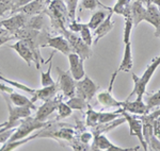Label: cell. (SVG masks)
Listing matches in <instances>:
<instances>
[{
    "label": "cell",
    "instance_id": "obj_1",
    "mask_svg": "<svg viewBox=\"0 0 160 151\" xmlns=\"http://www.w3.org/2000/svg\"><path fill=\"white\" fill-rule=\"evenodd\" d=\"M159 66H160V54L152 60L151 64L146 67V69L144 70V73H142L141 77H138L137 75H135V73H132L133 89L131 91L128 99H129L130 97L135 96V95H136V99H139V100L143 99L144 94L146 93V86H148L152 77L154 76V73H156L157 68H158Z\"/></svg>",
    "mask_w": 160,
    "mask_h": 151
},
{
    "label": "cell",
    "instance_id": "obj_2",
    "mask_svg": "<svg viewBox=\"0 0 160 151\" xmlns=\"http://www.w3.org/2000/svg\"><path fill=\"white\" fill-rule=\"evenodd\" d=\"M50 18V24L56 30L62 32L66 29V22L69 21L68 10L64 0H51L45 11Z\"/></svg>",
    "mask_w": 160,
    "mask_h": 151
},
{
    "label": "cell",
    "instance_id": "obj_3",
    "mask_svg": "<svg viewBox=\"0 0 160 151\" xmlns=\"http://www.w3.org/2000/svg\"><path fill=\"white\" fill-rule=\"evenodd\" d=\"M2 97L4 98V100L7 102L8 110H9V119H8L7 126L3 128L4 130L11 129V128H16L19 126V124L22 122L20 119H24L26 117H29L31 115V111H33L32 109H30L29 106H14L12 103L11 100L9 98V95L6 93H1Z\"/></svg>",
    "mask_w": 160,
    "mask_h": 151
},
{
    "label": "cell",
    "instance_id": "obj_4",
    "mask_svg": "<svg viewBox=\"0 0 160 151\" xmlns=\"http://www.w3.org/2000/svg\"><path fill=\"white\" fill-rule=\"evenodd\" d=\"M48 125H49L48 122L41 121V120L37 119L35 117H26V118H24V120H22L19 126L16 128L15 132L13 133V135L10 137V139L8 142L25 139V137L29 136L31 133L35 131V130L45 129Z\"/></svg>",
    "mask_w": 160,
    "mask_h": 151
},
{
    "label": "cell",
    "instance_id": "obj_5",
    "mask_svg": "<svg viewBox=\"0 0 160 151\" xmlns=\"http://www.w3.org/2000/svg\"><path fill=\"white\" fill-rule=\"evenodd\" d=\"M61 33H62V35H64V37H65L66 40H68V42L69 43L72 52L77 53V54L81 59H83L84 61L92 57L93 51L91 48H90L91 46L87 45L86 43L83 42V40L80 37V35H78V33H74V32L69 31L68 29H64Z\"/></svg>",
    "mask_w": 160,
    "mask_h": 151
},
{
    "label": "cell",
    "instance_id": "obj_6",
    "mask_svg": "<svg viewBox=\"0 0 160 151\" xmlns=\"http://www.w3.org/2000/svg\"><path fill=\"white\" fill-rule=\"evenodd\" d=\"M120 113L125 117L126 121H127L128 126H129V135L130 136H136L138 137L139 142L141 143V146L143 147L144 150H148V144H146L145 139L143 136V120L142 118H139L136 115H132L131 113L124 111L122 107H120Z\"/></svg>",
    "mask_w": 160,
    "mask_h": 151
},
{
    "label": "cell",
    "instance_id": "obj_7",
    "mask_svg": "<svg viewBox=\"0 0 160 151\" xmlns=\"http://www.w3.org/2000/svg\"><path fill=\"white\" fill-rule=\"evenodd\" d=\"M57 73H58L59 76V81L57 83H58L60 91L63 93V96L68 97V98H71V97L75 96L77 81L72 76L71 71L62 70L60 67H57Z\"/></svg>",
    "mask_w": 160,
    "mask_h": 151
},
{
    "label": "cell",
    "instance_id": "obj_8",
    "mask_svg": "<svg viewBox=\"0 0 160 151\" xmlns=\"http://www.w3.org/2000/svg\"><path fill=\"white\" fill-rule=\"evenodd\" d=\"M98 88V85L86 75L81 80H78L76 82V93H75V95L86 99L89 102L96 95Z\"/></svg>",
    "mask_w": 160,
    "mask_h": 151
},
{
    "label": "cell",
    "instance_id": "obj_9",
    "mask_svg": "<svg viewBox=\"0 0 160 151\" xmlns=\"http://www.w3.org/2000/svg\"><path fill=\"white\" fill-rule=\"evenodd\" d=\"M118 71L115 70L114 73H112V77H111V81L109 84V88L106 89V91H102L100 93L97 94V100L100 104H102L104 107H122V103L123 101H118L113 97L112 95V89H113V83H114L115 77L118 75Z\"/></svg>",
    "mask_w": 160,
    "mask_h": 151
},
{
    "label": "cell",
    "instance_id": "obj_10",
    "mask_svg": "<svg viewBox=\"0 0 160 151\" xmlns=\"http://www.w3.org/2000/svg\"><path fill=\"white\" fill-rule=\"evenodd\" d=\"M92 149L93 150H106V151H125V150H138L139 147L136 148H121L118 146L114 145L113 143H111L108 137L106 136L104 133H99V134L94 135V139L92 143Z\"/></svg>",
    "mask_w": 160,
    "mask_h": 151
},
{
    "label": "cell",
    "instance_id": "obj_11",
    "mask_svg": "<svg viewBox=\"0 0 160 151\" xmlns=\"http://www.w3.org/2000/svg\"><path fill=\"white\" fill-rule=\"evenodd\" d=\"M28 18H29L28 15H26L22 12H18L13 14V16H11L10 18L1 20V25L3 26V28L10 34L13 35V33L15 31L25 27L28 21Z\"/></svg>",
    "mask_w": 160,
    "mask_h": 151
},
{
    "label": "cell",
    "instance_id": "obj_12",
    "mask_svg": "<svg viewBox=\"0 0 160 151\" xmlns=\"http://www.w3.org/2000/svg\"><path fill=\"white\" fill-rule=\"evenodd\" d=\"M64 96H58L49 99L47 101H44V103L38 109L37 114H35V118L41 120V121H45L46 119L49 117V115H51L53 112L58 109L59 103L62 101V98Z\"/></svg>",
    "mask_w": 160,
    "mask_h": 151
},
{
    "label": "cell",
    "instance_id": "obj_13",
    "mask_svg": "<svg viewBox=\"0 0 160 151\" xmlns=\"http://www.w3.org/2000/svg\"><path fill=\"white\" fill-rule=\"evenodd\" d=\"M45 47H51L55 50L60 51L63 55L68 57L69 53L72 52L71 46L68 42L64 35H57V36H48L46 38L45 43L42 45V48Z\"/></svg>",
    "mask_w": 160,
    "mask_h": 151
},
{
    "label": "cell",
    "instance_id": "obj_14",
    "mask_svg": "<svg viewBox=\"0 0 160 151\" xmlns=\"http://www.w3.org/2000/svg\"><path fill=\"white\" fill-rule=\"evenodd\" d=\"M68 62H69V71H71L72 76L76 81L81 80L84 76H86V71H84V60L79 57L77 53L71 52L68 55Z\"/></svg>",
    "mask_w": 160,
    "mask_h": 151
},
{
    "label": "cell",
    "instance_id": "obj_15",
    "mask_svg": "<svg viewBox=\"0 0 160 151\" xmlns=\"http://www.w3.org/2000/svg\"><path fill=\"white\" fill-rule=\"evenodd\" d=\"M9 47L15 50V52L27 63L28 66H31L32 63L34 62V53H33L29 44L25 40H18L13 45H10Z\"/></svg>",
    "mask_w": 160,
    "mask_h": 151
},
{
    "label": "cell",
    "instance_id": "obj_16",
    "mask_svg": "<svg viewBox=\"0 0 160 151\" xmlns=\"http://www.w3.org/2000/svg\"><path fill=\"white\" fill-rule=\"evenodd\" d=\"M143 120V136L145 139L148 147L151 148L152 150H160V139L155 135L154 133V126L153 121L148 119H145L142 117Z\"/></svg>",
    "mask_w": 160,
    "mask_h": 151
},
{
    "label": "cell",
    "instance_id": "obj_17",
    "mask_svg": "<svg viewBox=\"0 0 160 151\" xmlns=\"http://www.w3.org/2000/svg\"><path fill=\"white\" fill-rule=\"evenodd\" d=\"M113 14H114V13H113L112 7H111L110 11H109V14L107 15V17L105 18L104 21H102V24H100L98 27L93 31V36L95 37L94 43H93L94 45H96L102 37H105L106 35H107L108 33L113 29V27H114V22L112 21V15Z\"/></svg>",
    "mask_w": 160,
    "mask_h": 151
},
{
    "label": "cell",
    "instance_id": "obj_18",
    "mask_svg": "<svg viewBox=\"0 0 160 151\" xmlns=\"http://www.w3.org/2000/svg\"><path fill=\"white\" fill-rule=\"evenodd\" d=\"M47 7H48V4H47V2H46V0H33V1L29 2L28 4H26V6L19 7L18 10H16V11L14 12V14L15 13L22 12V13H24V14L28 15V16H34V15L45 13Z\"/></svg>",
    "mask_w": 160,
    "mask_h": 151
},
{
    "label": "cell",
    "instance_id": "obj_19",
    "mask_svg": "<svg viewBox=\"0 0 160 151\" xmlns=\"http://www.w3.org/2000/svg\"><path fill=\"white\" fill-rule=\"evenodd\" d=\"M122 109L124 111L128 112V113L135 114V115H145L149 112L146 103L143 102V99L142 100L136 99L133 101H129L127 99L126 101H123Z\"/></svg>",
    "mask_w": 160,
    "mask_h": 151
},
{
    "label": "cell",
    "instance_id": "obj_20",
    "mask_svg": "<svg viewBox=\"0 0 160 151\" xmlns=\"http://www.w3.org/2000/svg\"><path fill=\"white\" fill-rule=\"evenodd\" d=\"M59 85L58 83H55L52 85L49 86H44V87L37 89L35 94L32 96V100L33 102H35L37 100H43V101H47L49 99L53 98V97L57 96V93L59 91Z\"/></svg>",
    "mask_w": 160,
    "mask_h": 151
},
{
    "label": "cell",
    "instance_id": "obj_21",
    "mask_svg": "<svg viewBox=\"0 0 160 151\" xmlns=\"http://www.w3.org/2000/svg\"><path fill=\"white\" fill-rule=\"evenodd\" d=\"M146 12V4L140 0H131V17L133 26L137 27L141 21H144Z\"/></svg>",
    "mask_w": 160,
    "mask_h": 151
},
{
    "label": "cell",
    "instance_id": "obj_22",
    "mask_svg": "<svg viewBox=\"0 0 160 151\" xmlns=\"http://www.w3.org/2000/svg\"><path fill=\"white\" fill-rule=\"evenodd\" d=\"M133 61H132V49H131V42L125 44V49H124V54L122 62L117 69L118 73L124 71V73H129L132 69Z\"/></svg>",
    "mask_w": 160,
    "mask_h": 151
},
{
    "label": "cell",
    "instance_id": "obj_23",
    "mask_svg": "<svg viewBox=\"0 0 160 151\" xmlns=\"http://www.w3.org/2000/svg\"><path fill=\"white\" fill-rule=\"evenodd\" d=\"M144 21L151 24L153 27H155V29L160 26V10L158 9V7H156L155 4L148 2L146 4V12H145V16H144Z\"/></svg>",
    "mask_w": 160,
    "mask_h": 151
},
{
    "label": "cell",
    "instance_id": "obj_24",
    "mask_svg": "<svg viewBox=\"0 0 160 151\" xmlns=\"http://www.w3.org/2000/svg\"><path fill=\"white\" fill-rule=\"evenodd\" d=\"M9 98L11 102L14 106H29L30 109H32L33 111L37 110V106H34V102H33L31 99L27 98L24 95H20L18 93H13L9 94Z\"/></svg>",
    "mask_w": 160,
    "mask_h": 151
},
{
    "label": "cell",
    "instance_id": "obj_25",
    "mask_svg": "<svg viewBox=\"0 0 160 151\" xmlns=\"http://www.w3.org/2000/svg\"><path fill=\"white\" fill-rule=\"evenodd\" d=\"M113 13L125 17L131 16V0H117L112 7Z\"/></svg>",
    "mask_w": 160,
    "mask_h": 151
},
{
    "label": "cell",
    "instance_id": "obj_26",
    "mask_svg": "<svg viewBox=\"0 0 160 151\" xmlns=\"http://www.w3.org/2000/svg\"><path fill=\"white\" fill-rule=\"evenodd\" d=\"M38 137V133L34 135H31V136H27L25 139H16V140H11V142H7L4 143L3 146L0 148V151H12V150H15L17 148H19L20 146H24L25 144L29 143L30 140L37 139Z\"/></svg>",
    "mask_w": 160,
    "mask_h": 151
},
{
    "label": "cell",
    "instance_id": "obj_27",
    "mask_svg": "<svg viewBox=\"0 0 160 151\" xmlns=\"http://www.w3.org/2000/svg\"><path fill=\"white\" fill-rule=\"evenodd\" d=\"M44 15H45V13L34 15V16H29L28 21L25 27L41 31V30L43 29V27H45V16H44Z\"/></svg>",
    "mask_w": 160,
    "mask_h": 151
},
{
    "label": "cell",
    "instance_id": "obj_28",
    "mask_svg": "<svg viewBox=\"0 0 160 151\" xmlns=\"http://www.w3.org/2000/svg\"><path fill=\"white\" fill-rule=\"evenodd\" d=\"M53 54H55V51L51 53L50 58H49V67L46 71H41V85L42 87L44 86H49V85H52L55 84L56 82L53 81L52 77H51V68H52V62H51V59H52Z\"/></svg>",
    "mask_w": 160,
    "mask_h": 151
},
{
    "label": "cell",
    "instance_id": "obj_29",
    "mask_svg": "<svg viewBox=\"0 0 160 151\" xmlns=\"http://www.w3.org/2000/svg\"><path fill=\"white\" fill-rule=\"evenodd\" d=\"M106 17H107V15H106L105 11L98 10V11L94 12L92 14L91 18H90L89 22H88V26H89V28L92 30V31H94V30L96 29L102 21H104Z\"/></svg>",
    "mask_w": 160,
    "mask_h": 151
},
{
    "label": "cell",
    "instance_id": "obj_30",
    "mask_svg": "<svg viewBox=\"0 0 160 151\" xmlns=\"http://www.w3.org/2000/svg\"><path fill=\"white\" fill-rule=\"evenodd\" d=\"M66 103H68L73 110H77V111H83V110L89 106V103H88V101L86 99L81 98V97H79V96H76V95L71 97V98H68Z\"/></svg>",
    "mask_w": 160,
    "mask_h": 151
},
{
    "label": "cell",
    "instance_id": "obj_31",
    "mask_svg": "<svg viewBox=\"0 0 160 151\" xmlns=\"http://www.w3.org/2000/svg\"><path fill=\"white\" fill-rule=\"evenodd\" d=\"M0 80L3 81L4 83L9 84V85H11L12 87L18 88V89H20V91H24V92H26V93L30 94L31 96H33V95L35 94V92H37V89L31 88V87H29V86L25 85V84H22V83H19V82H17V81L10 80V79H7V78H4V77H2V76H0Z\"/></svg>",
    "mask_w": 160,
    "mask_h": 151
},
{
    "label": "cell",
    "instance_id": "obj_32",
    "mask_svg": "<svg viewBox=\"0 0 160 151\" xmlns=\"http://www.w3.org/2000/svg\"><path fill=\"white\" fill-rule=\"evenodd\" d=\"M98 113L93 110V107L90 106H88V112L86 113V125L88 127L95 128L96 126H98Z\"/></svg>",
    "mask_w": 160,
    "mask_h": 151
},
{
    "label": "cell",
    "instance_id": "obj_33",
    "mask_svg": "<svg viewBox=\"0 0 160 151\" xmlns=\"http://www.w3.org/2000/svg\"><path fill=\"white\" fill-rule=\"evenodd\" d=\"M97 7H104V9L110 10L111 7H108L104 6L98 0H81L80 1V11L81 10H89V11H92V10H95Z\"/></svg>",
    "mask_w": 160,
    "mask_h": 151
},
{
    "label": "cell",
    "instance_id": "obj_34",
    "mask_svg": "<svg viewBox=\"0 0 160 151\" xmlns=\"http://www.w3.org/2000/svg\"><path fill=\"white\" fill-rule=\"evenodd\" d=\"M120 110H118L117 113L112 112H99L98 113V125L100 124H108L113 120L118 119L120 117Z\"/></svg>",
    "mask_w": 160,
    "mask_h": 151
},
{
    "label": "cell",
    "instance_id": "obj_35",
    "mask_svg": "<svg viewBox=\"0 0 160 151\" xmlns=\"http://www.w3.org/2000/svg\"><path fill=\"white\" fill-rule=\"evenodd\" d=\"M58 116H57V119H64L66 117H69L72 114H73V109L68 106L66 102H60L58 106Z\"/></svg>",
    "mask_w": 160,
    "mask_h": 151
},
{
    "label": "cell",
    "instance_id": "obj_36",
    "mask_svg": "<svg viewBox=\"0 0 160 151\" xmlns=\"http://www.w3.org/2000/svg\"><path fill=\"white\" fill-rule=\"evenodd\" d=\"M132 28H133L132 17L131 16L125 17V26H124V34H123L124 44H127V43L130 42V35H131V31H132Z\"/></svg>",
    "mask_w": 160,
    "mask_h": 151
},
{
    "label": "cell",
    "instance_id": "obj_37",
    "mask_svg": "<svg viewBox=\"0 0 160 151\" xmlns=\"http://www.w3.org/2000/svg\"><path fill=\"white\" fill-rule=\"evenodd\" d=\"M79 35L87 45L91 46L93 43H94V40H93L94 36H93V33L91 31V29L89 28V26H88V24L82 25V29H81V31H80Z\"/></svg>",
    "mask_w": 160,
    "mask_h": 151
},
{
    "label": "cell",
    "instance_id": "obj_38",
    "mask_svg": "<svg viewBox=\"0 0 160 151\" xmlns=\"http://www.w3.org/2000/svg\"><path fill=\"white\" fill-rule=\"evenodd\" d=\"M66 3L68 10V15H69V20H73L76 18V11L77 7H78L79 0H64Z\"/></svg>",
    "mask_w": 160,
    "mask_h": 151
},
{
    "label": "cell",
    "instance_id": "obj_39",
    "mask_svg": "<svg viewBox=\"0 0 160 151\" xmlns=\"http://www.w3.org/2000/svg\"><path fill=\"white\" fill-rule=\"evenodd\" d=\"M160 104V91L156 92V93L152 94L146 98V106H148V110L153 109V107L159 106Z\"/></svg>",
    "mask_w": 160,
    "mask_h": 151
},
{
    "label": "cell",
    "instance_id": "obj_40",
    "mask_svg": "<svg viewBox=\"0 0 160 151\" xmlns=\"http://www.w3.org/2000/svg\"><path fill=\"white\" fill-rule=\"evenodd\" d=\"M3 128L0 131V144L7 143L10 139V137L13 135V133L15 132V130H16V128H11V129H7V130H4Z\"/></svg>",
    "mask_w": 160,
    "mask_h": 151
},
{
    "label": "cell",
    "instance_id": "obj_41",
    "mask_svg": "<svg viewBox=\"0 0 160 151\" xmlns=\"http://www.w3.org/2000/svg\"><path fill=\"white\" fill-rule=\"evenodd\" d=\"M82 25H83V24L79 22L78 20H76V19L69 20L68 30H69V31H72V32H74V33H78V34H79L80 31H81V29H82Z\"/></svg>",
    "mask_w": 160,
    "mask_h": 151
},
{
    "label": "cell",
    "instance_id": "obj_42",
    "mask_svg": "<svg viewBox=\"0 0 160 151\" xmlns=\"http://www.w3.org/2000/svg\"><path fill=\"white\" fill-rule=\"evenodd\" d=\"M31 1H33V0H14V1L12 2V10L10 13H11V14H14V12L16 11V10H18L19 7L28 4Z\"/></svg>",
    "mask_w": 160,
    "mask_h": 151
},
{
    "label": "cell",
    "instance_id": "obj_43",
    "mask_svg": "<svg viewBox=\"0 0 160 151\" xmlns=\"http://www.w3.org/2000/svg\"><path fill=\"white\" fill-rule=\"evenodd\" d=\"M93 139H94V134L90 132H83L80 135V140L83 145H89L91 142L93 143Z\"/></svg>",
    "mask_w": 160,
    "mask_h": 151
},
{
    "label": "cell",
    "instance_id": "obj_44",
    "mask_svg": "<svg viewBox=\"0 0 160 151\" xmlns=\"http://www.w3.org/2000/svg\"><path fill=\"white\" fill-rule=\"evenodd\" d=\"M12 10V2L11 3H4L0 1V17H2L7 12H11Z\"/></svg>",
    "mask_w": 160,
    "mask_h": 151
},
{
    "label": "cell",
    "instance_id": "obj_45",
    "mask_svg": "<svg viewBox=\"0 0 160 151\" xmlns=\"http://www.w3.org/2000/svg\"><path fill=\"white\" fill-rule=\"evenodd\" d=\"M0 92L1 93H6V94H11V93H13V87L12 86H8V85H6V84H3V83H1L0 82Z\"/></svg>",
    "mask_w": 160,
    "mask_h": 151
},
{
    "label": "cell",
    "instance_id": "obj_46",
    "mask_svg": "<svg viewBox=\"0 0 160 151\" xmlns=\"http://www.w3.org/2000/svg\"><path fill=\"white\" fill-rule=\"evenodd\" d=\"M14 35H7V36H1L0 37V47H1L2 45H4V44H7L9 40H14Z\"/></svg>",
    "mask_w": 160,
    "mask_h": 151
},
{
    "label": "cell",
    "instance_id": "obj_47",
    "mask_svg": "<svg viewBox=\"0 0 160 151\" xmlns=\"http://www.w3.org/2000/svg\"><path fill=\"white\" fill-rule=\"evenodd\" d=\"M7 35H11L9 32L7 31L6 29L3 28V26L1 25V20H0V37L1 36H7Z\"/></svg>",
    "mask_w": 160,
    "mask_h": 151
},
{
    "label": "cell",
    "instance_id": "obj_48",
    "mask_svg": "<svg viewBox=\"0 0 160 151\" xmlns=\"http://www.w3.org/2000/svg\"><path fill=\"white\" fill-rule=\"evenodd\" d=\"M148 2L155 4L156 7H158V9L160 10V0H148Z\"/></svg>",
    "mask_w": 160,
    "mask_h": 151
},
{
    "label": "cell",
    "instance_id": "obj_49",
    "mask_svg": "<svg viewBox=\"0 0 160 151\" xmlns=\"http://www.w3.org/2000/svg\"><path fill=\"white\" fill-rule=\"evenodd\" d=\"M154 34H155V36H156V37H160V26L157 28V29H155Z\"/></svg>",
    "mask_w": 160,
    "mask_h": 151
},
{
    "label": "cell",
    "instance_id": "obj_50",
    "mask_svg": "<svg viewBox=\"0 0 160 151\" xmlns=\"http://www.w3.org/2000/svg\"><path fill=\"white\" fill-rule=\"evenodd\" d=\"M7 124H8V120H7V121L1 122V124H0V129H2L3 127H6V126H7Z\"/></svg>",
    "mask_w": 160,
    "mask_h": 151
},
{
    "label": "cell",
    "instance_id": "obj_51",
    "mask_svg": "<svg viewBox=\"0 0 160 151\" xmlns=\"http://www.w3.org/2000/svg\"><path fill=\"white\" fill-rule=\"evenodd\" d=\"M1 2H4V3H11V2H13L14 0H0Z\"/></svg>",
    "mask_w": 160,
    "mask_h": 151
},
{
    "label": "cell",
    "instance_id": "obj_52",
    "mask_svg": "<svg viewBox=\"0 0 160 151\" xmlns=\"http://www.w3.org/2000/svg\"><path fill=\"white\" fill-rule=\"evenodd\" d=\"M140 1L144 2V3H145V4H148V0H140Z\"/></svg>",
    "mask_w": 160,
    "mask_h": 151
},
{
    "label": "cell",
    "instance_id": "obj_53",
    "mask_svg": "<svg viewBox=\"0 0 160 151\" xmlns=\"http://www.w3.org/2000/svg\"><path fill=\"white\" fill-rule=\"evenodd\" d=\"M46 2H47V4H49L51 2V0H46Z\"/></svg>",
    "mask_w": 160,
    "mask_h": 151
},
{
    "label": "cell",
    "instance_id": "obj_54",
    "mask_svg": "<svg viewBox=\"0 0 160 151\" xmlns=\"http://www.w3.org/2000/svg\"><path fill=\"white\" fill-rule=\"evenodd\" d=\"M0 131H1V129H0Z\"/></svg>",
    "mask_w": 160,
    "mask_h": 151
}]
</instances>
